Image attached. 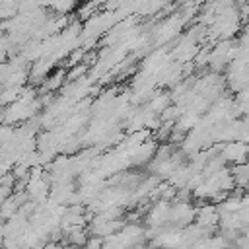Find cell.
<instances>
[{"mask_svg": "<svg viewBox=\"0 0 249 249\" xmlns=\"http://www.w3.org/2000/svg\"><path fill=\"white\" fill-rule=\"evenodd\" d=\"M185 25H187V19L177 12V14H173L171 18L163 19V21L154 29V41H156L158 45L169 43L171 39H175V37L181 33V29H183Z\"/></svg>", "mask_w": 249, "mask_h": 249, "instance_id": "6da1fadb", "label": "cell"}, {"mask_svg": "<svg viewBox=\"0 0 249 249\" xmlns=\"http://www.w3.org/2000/svg\"><path fill=\"white\" fill-rule=\"evenodd\" d=\"M198 51H200V43L191 33H185V35L179 37L177 45L173 47L171 58L177 60V62H181V64H185V62H191L198 54Z\"/></svg>", "mask_w": 249, "mask_h": 249, "instance_id": "7a4b0ae2", "label": "cell"}, {"mask_svg": "<svg viewBox=\"0 0 249 249\" xmlns=\"http://www.w3.org/2000/svg\"><path fill=\"white\" fill-rule=\"evenodd\" d=\"M220 156L226 160V163H231V165L245 163L249 160V142H243V140L226 142L220 148Z\"/></svg>", "mask_w": 249, "mask_h": 249, "instance_id": "3957f363", "label": "cell"}, {"mask_svg": "<svg viewBox=\"0 0 249 249\" xmlns=\"http://www.w3.org/2000/svg\"><path fill=\"white\" fill-rule=\"evenodd\" d=\"M220 208H218V204L216 202H204L202 206H198V210H196V224H200V226H204V228H216V226H220Z\"/></svg>", "mask_w": 249, "mask_h": 249, "instance_id": "277c9868", "label": "cell"}, {"mask_svg": "<svg viewBox=\"0 0 249 249\" xmlns=\"http://www.w3.org/2000/svg\"><path fill=\"white\" fill-rule=\"evenodd\" d=\"M66 72H68V70H56V72L51 74L39 88H41V89H47L49 93H53V91H56V89H62V84L66 82Z\"/></svg>", "mask_w": 249, "mask_h": 249, "instance_id": "5b68a950", "label": "cell"}, {"mask_svg": "<svg viewBox=\"0 0 249 249\" xmlns=\"http://www.w3.org/2000/svg\"><path fill=\"white\" fill-rule=\"evenodd\" d=\"M231 175H233L235 187H241V189H249V161L233 165V167H231Z\"/></svg>", "mask_w": 249, "mask_h": 249, "instance_id": "8992f818", "label": "cell"}]
</instances>
